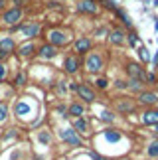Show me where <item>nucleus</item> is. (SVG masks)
Returning <instances> with one entry per match:
<instances>
[{"mask_svg": "<svg viewBox=\"0 0 158 160\" xmlns=\"http://www.w3.org/2000/svg\"><path fill=\"white\" fill-rule=\"evenodd\" d=\"M46 2H47V0H46Z\"/></svg>", "mask_w": 158, "mask_h": 160, "instance_id": "a18cd8bd", "label": "nucleus"}, {"mask_svg": "<svg viewBox=\"0 0 158 160\" xmlns=\"http://www.w3.org/2000/svg\"><path fill=\"white\" fill-rule=\"evenodd\" d=\"M44 36H46V42H50V44L56 46L57 50H59V48H67L71 42H73V34H71V30L59 28V26L47 28L44 32Z\"/></svg>", "mask_w": 158, "mask_h": 160, "instance_id": "7ed1b4c3", "label": "nucleus"}, {"mask_svg": "<svg viewBox=\"0 0 158 160\" xmlns=\"http://www.w3.org/2000/svg\"><path fill=\"white\" fill-rule=\"evenodd\" d=\"M93 36H95V38H97V40H103V38H109V28H105V26H101V28H97Z\"/></svg>", "mask_w": 158, "mask_h": 160, "instance_id": "72a5a7b5", "label": "nucleus"}, {"mask_svg": "<svg viewBox=\"0 0 158 160\" xmlns=\"http://www.w3.org/2000/svg\"><path fill=\"white\" fill-rule=\"evenodd\" d=\"M154 6H156V8H158V0H154Z\"/></svg>", "mask_w": 158, "mask_h": 160, "instance_id": "37998d69", "label": "nucleus"}, {"mask_svg": "<svg viewBox=\"0 0 158 160\" xmlns=\"http://www.w3.org/2000/svg\"><path fill=\"white\" fill-rule=\"evenodd\" d=\"M75 95L81 99V103H85V105H93L97 101V91L93 89V85H89L87 81H79Z\"/></svg>", "mask_w": 158, "mask_h": 160, "instance_id": "6e6552de", "label": "nucleus"}, {"mask_svg": "<svg viewBox=\"0 0 158 160\" xmlns=\"http://www.w3.org/2000/svg\"><path fill=\"white\" fill-rule=\"evenodd\" d=\"M87 115V105L81 101H71L67 105V117L71 119H79V117H85Z\"/></svg>", "mask_w": 158, "mask_h": 160, "instance_id": "dca6fc26", "label": "nucleus"}, {"mask_svg": "<svg viewBox=\"0 0 158 160\" xmlns=\"http://www.w3.org/2000/svg\"><path fill=\"white\" fill-rule=\"evenodd\" d=\"M56 87H57V93L59 95H65L69 89V81H65V79H59V81H56Z\"/></svg>", "mask_w": 158, "mask_h": 160, "instance_id": "2f4dec72", "label": "nucleus"}, {"mask_svg": "<svg viewBox=\"0 0 158 160\" xmlns=\"http://www.w3.org/2000/svg\"><path fill=\"white\" fill-rule=\"evenodd\" d=\"M136 99H131V97H119V99H115L113 107L117 111L119 115H131L136 111Z\"/></svg>", "mask_w": 158, "mask_h": 160, "instance_id": "9b49d317", "label": "nucleus"}, {"mask_svg": "<svg viewBox=\"0 0 158 160\" xmlns=\"http://www.w3.org/2000/svg\"><path fill=\"white\" fill-rule=\"evenodd\" d=\"M142 122L144 125H152L156 127L158 125V109H146L142 113Z\"/></svg>", "mask_w": 158, "mask_h": 160, "instance_id": "4be33fe9", "label": "nucleus"}, {"mask_svg": "<svg viewBox=\"0 0 158 160\" xmlns=\"http://www.w3.org/2000/svg\"><path fill=\"white\" fill-rule=\"evenodd\" d=\"M12 87H14V89H22V87H26V85H28V73L26 71H24V69H18L16 71V75L14 77H12Z\"/></svg>", "mask_w": 158, "mask_h": 160, "instance_id": "aec40b11", "label": "nucleus"}, {"mask_svg": "<svg viewBox=\"0 0 158 160\" xmlns=\"http://www.w3.org/2000/svg\"><path fill=\"white\" fill-rule=\"evenodd\" d=\"M105 65H107V59H105V53L99 52V50H93V52H89L87 55L83 58V69L87 75H101L103 69H105Z\"/></svg>", "mask_w": 158, "mask_h": 160, "instance_id": "f03ea898", "label": "nucleus"}, {"mask_svg": "<svg viewBox=\"0 0 158 160\" xmlns=\"http://www.w3.org/2000/svg\"><path fill=\"white\" fill-rule=\"evenodd\" d=\"M59 55L57 48L52 46L50 42H42V44L38 46V50H36V58L42 59V61H53Z\"/></svg>", "mask_w": 158, "mask_h": 160, "instance_id": "f8f14e48", "label": "nucleus"}, {"mask_svg": "<svg viewBox=\"0 0 158 160\" xmlns=\"http://www.w3.org/2000/svg\"><path fill=\"white\" fill-rule=\"evenodd\" d=\"M8 119H10V107L6 101H0V125L8 122Z\"/></svg>", "mask_w": 158, "mask_h": 160, "instance_id": "a878e982", "label": "nucleus"}, {"mask_svg": "<svg viewBox=\"0 0 158 160\" xmlns=\"http://www.w3.org/2000/svg\"><path fill=\"white\" fill-rule=\"evenodd\" d=\"M154 128H156V132H158V125H156V127H154Z\"/></svg>", "mask_w": 158, "mask_h": 160, "instance_id": "c03bdc74", "label": "nucleus"}, {"mask_svg": "<svg viewBox=\"0 0 158 160\" xmlns=\"http://www.w3.org/2000/svg\"><path fill=\"white\" fill-rule=\"evenodd\" d=\"M36 50H38L36 42H32V40H24L22 44L16 48V55H18L20 59H30V58H34V55H36Z\"/></svg>", "mask_w": 158, "mask_h": 160, "instance_id": "2eb2a0df", "label": "nucleus"}, {"mask_svg": "<svg viewBox=\"0 0 158 160\" xmlns=\"http://www.w3.org/2000/svg\"><path fill=\"white\" fill-rule=\"evenodd\" d=\"M91 158H93V160H105L103 156H99V154H97V152H93V154H91Z\"/></svg>", "mask_w": 158, "mask_h": 160, "instance_id": "a19ab883", "label": "nucleus"}, {"mask_svg": "<svg viewBox=\"0 0 158 160\" xmlns=\"http://www.w3.org/2000/svg\"><path fill=\"white\" fill-rule=\"evenodd\" d=\"M71 127L75 128V132L79 134V137H85V134H89V119H87V117H79V119H73Z\"/></svg>", "mask_w": 158, "mask_h": 160, "instance_id": "6ab92c4d", "label": "nucleus"}, {"mask_svg": "<svg viewBox=\"0 0 158 160\" xmlns=\"http://www.w3.org/2000/svg\"><path fill=\"white\" fill-rule=\"evenodd\" d=\"M75 10L83 16H99L101 14V4H99V0H77Z\"/></svg>", "mask_w": 158, "mask_h": 160, "instance_id": "1a4fd4ad", "label": "nucleus"}, {"mask_svg": "<svg viewBox=\"0 0 158 160\" xmlns=\"http://www.w3.org/2000/svg\"><path fill=\"white\" fill-rule=\"evenodd\" d=\"M136 103L138 105H144V107H154L158 103V95L152 93V91H142V93H138Z\"/></svg>", "mask_w": 158, "mask_h": 160, "instance_id": "f3484780", "label": "nucleus"}, {"mask_svg": "<svg viewBox=\"0 0 158 160\" xmlns=\"http://www.w3.org/2000/svg\"><path fill=\"white\" fill-rule=\"evenodd\" d=\"M113 16L117 18V20H119L121 24H123V26H125L126 30H132V20H131V16L126 14V10H123V8L119 6V8L113 12Z\"/></svg>", "mask_w": 158, "mask_h": 160, "instance_id": "412c9836", "label": "nucleus"}, {"mask_svg": "<svg viewBox=\"0 0 158 160\" xmlns=\"http://www.w3.org/2000/svg\"><path fill=\"white\" fill-rule=\"evenodd\" d=\"M138 55H141V61H142V63L152 61V55H150V52H148L146 46H141V48H138Z\"/></svg>", "mask_w": 158, "mask_h": 160, "instance_id": "c85d7f7f", "label": "nucleus"}, {"mask_svg": "<svg viewBox=\"0 0 158 160\" xmlns=\"http://www.w3.org/2000/svg\"><path fill=\"white\" fill-rule=\"evenodd\" d=\"M156 83H158V77H156V73H154V71L146 73V79H144V85H156Z\"/></svg>", "mask_w": 158, "mask_h": 160, "instance_id": "c9c22d12", "label": "nucleus"}, {"mask_svg": "<svg viewBox=\"0 0 158 160\" xmlns=\"http://www.w3.org/2000/svg\"><path fill=\"white\" fill-rule=\"evenodd\" d=\"M154 28H156V32H158V18H154Z\"/></svg>", "mask_w": 158, "mask_h": 160, "instance_id": "79ce46f5", "label": "nucleus"}, {"mask_svg": "<svg viewBox=\"0 0 158 160\" xmlns=\"http://www.w3.org/2000/svg\"><path fill=\"white\" fill-rule=\"evenodd\" d=\"M12 6H18V8H24V6L28 4V0H10Z\"/></svg>", "mask_w": 158, "mask_h": 160, "instance_id": "4c0bfd02", "label": "nucleus"}, {"mask_svg": "<svg viewBox=\"0 0 158 160\" xmlns=\"http://www.w3.org/2000/svg\"><path fill=\"white\" fill-rule=\"evenodd\" d=\"M16 48H18V44H16V40L12 38V36H4V38L0 40V52L6 53L8 58L12 53H16Z\"/></svg>", "mask_w": 158, "mask_h": 160, "instance_id": "a211bd4d", "label": "nucleus"}, {"mask_svg": "<svg viewBox=\"0 0 158 160\" xmlns=\"http://www.w3.org/2000/svg\"><path fill=\"white\" fill-rule=\"evenodd\" d=\"M97 119L99 121H103V122H115L117 121V115H115V111H111V109H101L99 113H97Z\"/></svg>", "mask_w": 158, "mask_h": 160, "instance_id": "5701e85b", "label": "nucleus"}, {"mask_svg": "<svg viewBox=\"0 0 158 160\" xmlns=\"http://www.w3.org/2000/svg\"><path fill=\"white\" fill-rule=\"evenodd\" d=\"M6 77H8V63H6V61H0V85L6 81Z\"/></svg>", "mask_w": 158, "mask_h": 160, "instance_id": "473e14b6", "label": "nucleus"}, {"mask_svg": "<svg viewBox=\"0 0 158 160\" xmlns=\"http://www.w3.org/2000/svg\"><path fill=\"white\" fill-rule=\"evenodd\" d=\"M152 67H154V69H158V52L154 53V58H152Z\"/></svg>", "mask_w": 158, "mask_h": 160, "instance_id": "ea45409f", "label": "nucleus"}, {"mask_svg": "<svg viewBox=\"0 0 158 160\" xmlns=\"http://www.w3.org/2000/svg\"><path fill=\"white\" fill-rule=\"evenodd\" d=\"M93 46H95L93 38L81 34V36H75L73 42H71V52H73L75 55H79V58H85L89 52H93Z\"/></svg>", "mask_w": 158, "mask_h": 160, "instance_id": "423d86ee", "label": "nucleus"}, {"mask_svg": "<svg viewBox=\"0 0 158 160\" xmlns=\"http://www.w3.org/2000/svg\"><path fill=\"white\" fill-rule=\"evenodd\" d=\"M125 71L129 79H138V81L144 83V79H146V69L142 67V63H138V61H126L125 65Z\"/></svg>", "mask_w": 158, "mask_h": 160, "instance_id": "ddd939ff", "label": "nucleus"}, {"mask_svg": "<svg viewBox=\"0 0 158 160\" xmlns=\"http://www.w3.org/2000/svg\"><path fill=\"white\" fill-rule=\"evenodd\" d=\"M36 109H38V105L34 103L32 97L22 95V97H18V99L14 101L12 113H14V117L18 121H30L32 117H36Z\"/></svg>", "mask_w": 158, "mask_h": 160, "instance_id": "f257e3e1", "label": "nucleus"}, {"mask_svg": "<svg viewBox=\"0 0 158 160\" xmlns=\"http://www.w3.org/2000/svg\"><path fill=\"white\" fill-rule=\"evenodd\" d=\"M99 4H101V8H105L109 12H115L119 8V4H117V0H99Z\"/></svg>", "mask_w": 158, "mask_h": 160, "instance_id": "c756f323", "label": "nucleus"}, {"mask_svg": "<svg viewBox=\"0 0 158 160\" xmlns=\"http://www.w3.org/2000/svg\"><path fill=\"white\" fill-rule=\"evenodd\" d=\"M129 91L131 93H142L144 91V83L138 79H129Z\"/></svg>", "mask_w": 158, "mask_h": 160, "instance_id": "bb28decb", "label": "nucleus"}, {"mask_svg": "<svg viewBox=\"0 0 158 160\" xmlns=\"http://www.w3.org/2000/svg\"><path fill=\"white\" fill-rule=\"evenodd\" d=\"M16 134H18V128H14V127H12V128H8V132H6V134H2V142H6V140H10V138H14Z\"/></svg>", "mask_w": 158, "mask_h": 160, "instance_id": "e433bc0d", "label": "nucleus"}, {"mask_svg": "<svg viewBox=\"0 0 158 160\" xmlns=\"http://www.w3.org/2000/svg\"><path fill=\"white\" fill-rule=\"evenodd\" d=\"M109 79L105 77V75H97L95 79H93V89L95 91H107L109 89Z\"/></svg>", "mask_w": 158, "mask_h": 160, "instance_id": "b1692460", "label": "nucleus"}, {"mask_svg": "<svg viewBox=\"0 0 158 160\" xmlns=\"http://www.w3.org/2000/svg\"><path fill=\"white\" fill-rule=\"evenodd\" d=\"M62 69L65 75H77L79 71L83 69V58H79V55H75L73 52L65 53L63 55V63H62Z\"/></svg>", "mask_w": 158, "mask_h": 160, "instance_id": "0eeeda50", "label": "nucleus"}, {"mask_svg": "<svg viewBox=\"0 0 158 160\" xmlns=\"http://www.w3.org/2000/svg\"><path fill=\"white\" fill-rule=\"evenodd\" d=\"M8 6H10V0H0V14H2Z\"/></svg>", "mask_w": 158, "mask_h": 160, "instance_id": "58836bf2", "label": "nucleus"}, {"mask_svg": "<svg viewBox=\"0 0 158 160\" xmlns=\"http://www.w3.org/2000/svg\"><path fill=\"white\" fill-rule=\"evenodd\" d=\"M36 138H38V142H42L44 146L52 144V131H47V128H42V131H38Z\"/></svg>", "mask_w": 158, "mask_h": 160, "instance_id": "393cba45", "label": "nucleus"}, {"mask_svg": "<svg viewBox=\"0 0 158 160\" xmlns=\"http://www.w3.org/2000/svg\"><path fill=\"white\" fill-rule=\"evenodd\" d=\"M16 32H20L24 40H32V42H36L38 38H42V36H44V24H42L40 20L20 22L18 26L10 28V34H16Z\"/></svg>", "mask_w": 158, "mask_h": 160, "instance_id": "20e7f679", "label": "nucleus"}, {"mask_svg": "<svg viewBox=\"0 0 158 160\" xmlns=\"http://www.w3.org/2000/svg\"><path fill=\"white\" fill-rule=\"evenodd\" d=\"M138 42H141V38H138V34L135 32V30H129L126 32V44H129L131 48H136Z\"/></svg>", "mask_w": 158, "mask_h": 160, "instance_id": "cd10ccee", "label": "nucleus"}, {"mask_svg": "<svg viewBox=\"0 0 158 160\" xmlns=\"http://www.w3.org/2000/svg\"><path fill=\"white\" fill-rule=\"evenodd\" d=\"M57 134H59V138H62L67 146H75V148H77V146H81V144H83V138L75 132V128L71 127V125H69V127H62V128H57Z\"/></svg>", "mask_w": 158, "mask_h": 160, "instance_id": "9d476101", "label": "nucleus"}, {"mask_svg": "<svg viewBox=\"0 0 158 160\" xmlns=\"http://www.w3.org/2000/svg\"><path fill=\"white\" fill-rule=\"evenodd\" d=\"M24 18H26V10H24V8L8 6V8L2 12V16H0V22H2L4 26H8V28H14L20 22H24Z\"/></svg>", "mask_w": 158, "mask_h": 160, "instance_id": "39448f33", "label": "nucleus"}, {"mask_svg": "<svg viewBox=\"0 0 158 160\" xmlns=\"http://www.w3.org/2000/svg\"><path fill=\"white\" fill-rule=\"evenodd\" d=\"M113 85H115V89H119V91H129V81H125V79H117Z\"/></svg>", "mask_w": 158, "mask_h": 160, "instance_id": "f704fd0d", "label": "nucleus"}, {"mask_svg": "<svg viewBox=\"0 0 158 160\" xmlns=\"http://www.w3.org/2000/svg\"><path fill=\"white\" fill-rule=\"evenodd\" d=\"M146 154H148V156H152V158H158V138H154L152 142L148 144V148H146Z\"/></svg>", "mask_w": 158, "mask_h": 160, "instance_id": "7c9ffc66", "label": "nucleus"}, {"mask_svg": "<svg viewBox=\"0 0 158 160\" xmlns=\"http://www.w3.org/2000/svg\"><path fill=\"white\" fill-rule=\"evenodd\" d=\"M109 44L111 46H117V48H121V46H125L126 44V32H125V28L123 26H115V28H111L109 30Z\"/></svg>", "mask_w": 158, "mask_h": 160, "instance_id": "4468645a", "label": "nucleus"}]
</instances>
